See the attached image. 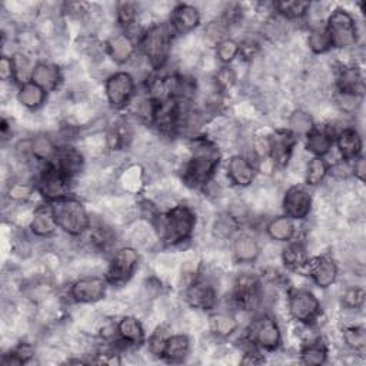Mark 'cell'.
I'll list each match as a JSON object with an SVG mask.
<instances>
[{
	"label": "cell",
	"mask_w": 366,
	"mask_h": 366,
	"mask_svg": "<svg viewBox=\"0 0 366 366\" xmlns=\"http://www.w3.org/2000/svg\"><path fill=\"white\" fill-rule=\"evenodd\" d=\"M308 249L302 242H294L288 245L282 252V261L286 268L299 270L308 265Z\"/></svg>",
	"instance_id": "cell-29"
},
{
	"label": "cell",
	"mask_w": 366,
	"mask_h": 366,
	"mask_svg": "<svg viewBox=\"0 0 366 366\" xmlns=\"http://www.w3.org/2000/svg\"><path fill=\"white\" fill-rule=\"evenodd\" d=\"M50 208L54 219H56L58 228L63 232L72 236H79L89 228V215L79 200L65 197L53 202Z\"/></svg>",
	"instance_id": "cell-2"
},
{
	"label": "cell",
	"mask_w": 366,
	"mask_h": 366,
	"mask_svg": "<svg viewBox=\"0 0 366 366\" xmlns=\"http://www.w3.org/2000/svg\"><path fill=\"white\" fill-rule=\"evenodd\" d=\"M0 76H2L3 82H9L14 76V69H13V59L12 56H2L0 59Z\"/></svg>",
	"instance_id": "cell-53"
},
{
	"label": "cell",
	"mask_w": 366,
	"mask_h": 366,
	"mask_svg": "<svg viewBox=\"0 0 366 366\" xmlns=\"http://www.w3.org/2000/svg\"><path fill=\"white\" fill-rule=\"evenodd\" d=\"M343 341L352 351H363L366 346V332L360 325L346 326L343 331Z\"/></svg>",
	"instance_id": "cell-42"
},
{
	"label": "cell",
	"mask_w": 366,
	"mask_h": 366,
	"mask_svg": "<svg viewBox=\"0 0 366 366\" xmlns=\"http://www.w3.org/2000/svg\"><path fill=\"white\" fill-rule=\"evenodd\" d=\"M358 102H360V98L359 96L349 95V94H342V92H339V95L336 98L338 107L341 109L342 112H345V114H352V112H355L358 105H359Z\"/></svg>",
	"instance_id": "cell-49"
},
{
	"label": "cell",
	"mask_w": 366,
	"mask_h": 366,
	"mask_svg": "<svg viewBox=\"0 0 366 366\" xmlns=\"http://www.w3.org/2000/svg\"><path fill=\"white\" fill-rule=\"evenodd\" d=\"M191 341L186 335H172L166 342L163 358L168 362H180L189 355Z\"/></svg>",
	"instance_id": "cell-27"
},
{
	"label": "cell",
	"mask_w": 366,
	"mask_h": 366,
	"mask_svg": "<svg viewBox=\"0 0 366 366\" xmlns=\"http://www.w3.org/2000/svg\"><path fill=\"white\" fill-rule=\"evenodd\" d=\"M69 180L70 177L59 172L56 168H53L49 163V166L39 177V192L43 197L56 202V200L66 197L69 192Z\"/></svg>",
	"instance_id": "cell-10"
},
{
	"label": "cell",
	"mask_w": 366,
	"mask_h": 366,
	"mask_svg": "<svg viewBox=\"0 0 366 366\" xmlns=\"http://www.w3.org/2000/svg\"><path fill=\"white\" fill-rule=\"evenodd\" d=\"M365 172H366V168H365V159L362 156H359L356 160H355V164L352 166V173L360 180L363 182L365 180Z\"/></svg>",
	"instance_id": "cell-56"
},
{
	"label": "cell",
	"mask_w": 366,
	"mask_h": 366,
	"mask_svg": "<svg viewBox=\"0 0 366 366\" xmlns=\"http://www.w3.org/2000/svg\"><path fill=\"white\" fill-rule=\"evenodd\" d=\"M153 222L164 244L177 245L191 237L196 225V215L189 206L177 205L166 213L156 216Z\"/></svg>",
	"instance_id": "cell-1"
},
{
	"label": "cell",
	"mask_w": 366,
	"mask_h": 366,
	"mask_svg": "<svg viewBox=\"0 0 366 366\" xmlns=\"http://www.w3.org/2000/svg\"><path fill=\"white\" fill-rule=\"evenodd\" d=\"M142 50L153 67H163L172 49V32L164 23L153 25L142 38Z\"/></svg>",
	"instance_id": "cell-3"
},
{
	"label": "cell",
	"mask_w": 366,
	"mask_h": 366,
	"mask_svg": "<svg viewBox=\"0 0 366 366\" xmlns=\"http://www.w3.org/2000/svg\"><path fill=\"white\" fill-rule=\"evenodd\" d=\"M107 102L115 109H122L131 102L135 94V79L127 72H118L109 76L105 83Z\"/></svg>",
	"instance_id": "cell-7"
},
{
	"label": "cell",
	"mask_w": 366,
	"mask_h": 366,
	"mask_svg": "<svg viewBox=\"0 0 366 366\" xmlns=\"http://www.w3.org/2000/svg\"><path fill=\"white\" fill-rule=\"evenodd\" d=\"M17 45H19L25 53H33L36 50H39L43 45V39L39 36V33L34 29H28L25 28L23 30L17 32L16 36Z\"/></svg>",
	"instance_id": "cell-41"
},
{
	"label": "cell",
	"mask_w": 366,
	"mask_h": 366,
	"mask_svg": "<svg viewBox=\"0 0 366 366\" xmlns=\"http://www.w3.org/2000/svg\"><path fill=\"white\" fill-rule=\"evenodd\" d=\"M118 334V326H115L114 323L111 322H106L103 323V326L100 327V336L105 339V341H111Z\"/></svg>",
	"instance_id": "cell-54"
},
{
	"label": "cell",
	"mask_w": 366,
	"mask_h": 366,
	"mask_svg": "<svg viewBox=\"0 0 366 366\" xmlns=\"http://www.w3.org/2000/svg\"><path fill=\"white\" fill-rule=\"evenodd\" d=\"M236 73L232 67H222L216 72V76H215V86L216 89L226 92L230 90L235 85H236Z\"/></svg>",
	"instance_id": "cell-48"
},
{
	"label": "cell",
	"mask_w": 366,
	"mask_h": 366,
	"mask_svg": "<svg viewBox=\"0 0 366 366\" xmlns=\"http://www.w3.org/2000/svg\"><path fill=\"white\" fill-rule=\"evenodd\" d=\"M219 158L193 155L183 173V182L191 188H202L211 182V177L217 168Z\"/></svg>",
	"instance_id": "cell-8"
},
{
	"label": "cell",
	"mask_w": 366,
	"mask_h": 366,
	"mask_svg": "<svg viewBox=\"0 0 366 366\" xmlns=\"http://www.w3.org/2000/svg\"><path fill=\"white\" fill-rule=\"evenodd\" d=\"M312 209V197L302 186H290L283 197V211L290 219H305Z\"/></svg>",
	"instance_id": "cell-12"
},
{
	"label": "cell",
	"mask_w": 366,
	"mask_h": 366,
	"mask_svg": "<svg viewBox=\"0 0 366 366\" xmlns=\"http://www.w3.org/2000/svg\"><path fill=\"white\" fill-rule=\"evenodd\" d=\"M50 164L67 177H73L80 173L83 168V156L80 151L72 148V146H61L52 158Z\"/></svg>",
	"instance_id": "cell-13"
},
{
	"label": "cell",
	"mask_w": 366,
	"mask_h": 366,
	"mask_svg": "<svg viewBox=\"0 0 366 366\" xmlns=\"http://www.w3.org/2000/svg\"><path fill=\"white\" fill-rule=\"evenodd\" d=\"M32 82L39 85L46 92L56 90L62 82V72L59 66L53 63H38L34 67Z\"/></svg>",
	"instance_id": "cell-21"
},
{
	"label": "cell",
	"mask_w": 366,
	"mask_h": 366,
	"mask_svg": "<svg viewBox=\"0 0 366 366\" xmlns=\"http://www.w3.org/2000/svg\"><path fill=\"white\" fill-rule=\"evenodd\" d=\"M106 281L100 277H86L72 285L70 295L80 303H95L105 298Z\"/></svg>",
	"instance_id": "cell-11"
},
{
	"label": "cell",
	"mask_w": 366,
	"mask_h": 366,
	"mask_svg": "<svg viewBox=\"0 0 366 366\" xmlns=\"http://www.w3.org/2000/svg\"><path fill=\"white\" fill-rule=\"evenodd\" d=\"M138 13H139V6L133 2H120L116 5L118 22L125 28H131L136 22Z\"/></svg>",
	"instance_id": "cell-46"
},
{
	"label": "cell",
	"mask_w": 366,
	"mask_h": 366,
	"mask_svg": "<svg viewBox=\"0 0 366 366\" xmlns=\"http://www.w3.org/2000/svg\"><path fill=\"white\" fill-rule=\"evenodd\" d=\"M250 341L256 342L266 351H273L281 345L282 335L278 323L270 316H261L250 325Z\"/></svg>",
	"instance_id": "cell-9"
},
{
	"label": "cell",
	"mask_w": 366,
	"mask_h": 366,
	"mask_svg": "<svg viewBox=\"0 0 366 366\" xmlns=\"http://www.w3.org/2000/svg\"><path fill=\"white\" fill-rule=\"evenodd\" d=\"M239 54V43L236 41L226 38L216 46V58L222 63H230Z\"/></svg>",
	"instance_id": "cell-47"
},
{
	"label": "cell",
	"mask_w": 366,
	"mask_h": 366,
	"mask_svg": "<svg viewBox=\"0 0 366 366\" xmlns=\"http://www.w3.org/2000/svg\"><path fill=\"white\" fill-rule=\"evenodd\" d=\"M58 224L56 219L53 216L52 208H41L38 211H34L32 221H30V230L33 235L39 237H46L50 236L54 230H56Z\"/></svg>",
	"instance_id": "cell-24"
},
{
	"label": "cell",
	"mask_w": 366,
	"mask_h": 366,
	"mask_svg": "<svg viewBox=\"0 0 366 366\" xmlns=\"http://www.w3.org/2000/svg\"><path fill=\"white\" fill-rule=\"evenodd\" d=\"M200 22V13L191 5H177L171 13V26L175 32L185 34L192 32Z\"/></svg>",
	"instance_id": "cell-16"
},
{
	"label": "cell",
	"mask_w": 366,
	"mask_h": 366,
	"mask_svg": "<svg viewBox=\"0 0 366 366\" xmlns=\"http://www.w3.org/2000/svg\"><path fill=\"white\" fill-rule=\"evenodd\" d=\"M289 132L294 136H308L314 131V119L308 112L298 109V111L292 112L289 119Z\"/></svg>",
	"instance_id": "cell-32"
},
{
	"label": "cell",
	"mask_w": 366,
	"mask_h": 366,
	"mask_svg": "<svg viewBox=\"0 0 366 366\" xmlns=\"http://www.w3.org/2000/svg\"><path fill=\"white\" fill-rule=\"evenodd\" d=\"M169 329L166 326H158L149 338V352L156 358H163L164 347L169 339Z\"/></svg>",
	"instance_id": "cell-43"
},
{
	"label": "cell",
	"mask_w": 366,
	"mask_h": 366,
	"mask_svg": "<svg viewBox=\"0 0 366 366\" xmlns=\"http://www.w3.org/2000/svg\"><path fill=\"white\" fill-rule=\"evenodd\" d=\"M297 139L289 131H278L270 136V159L274 164L285 166L294 153Z\"/></svg>",
	"instance_id": "cell-14"
},
{
	"label": "cell",
	"mask_w": 366,
	"mask_h": 366,
	"mask_svg": "<svg viewBox=\"0 0 366 366\" xmlns=\"http://www.w3.org/2000/svg\"><path fill=\"white\" fill-rule=\"evenodd\" d=\"M327 175V164L322 158H314L306 163L305 179L310 186H318Z\"/></svg>",
	"instance_id": "cell-36"
},
{
	"label": "cell",
	"mask_w": 366,
	"mask_h": 366,
	"mask_svg": "<svg viewBox=\"0 0 366 366\" xmlns=\"http://www.w3.org/2000/svg\"><path fill=\"white\" fill-rule=\"evenodd\" d=\"M188 302L195 309L211 310L216 305L215 286L206 281H195L188 289Z\"/></svg>",
	"instance_id": "cell-15"
},
{
	"label": "cell",
	"mask_w": 366,
	"mask_h": 366,
	"mask_svg": "<svg viewBox=\"0 0 366 366\" xmlns=\"http://www.w3.org/2000/svg\"><path fill=\"white\" fill-rule=\"evenodd\" d=\"M326 30L331 36L334 47L347 49L356 45L358 42V28L355 19L343 9L335 10L329 16Z\"/></svg>",
	"instance_id": "cell-4"
},
{
	"label": "cell",
	"mask_w": 366,
	"mask_h": 366,
	"mask_svg": "<svg viewBox=\"0 0 366 366\" xmlns=\"http://www.w3.org/2000/svg\"><path fill=\"white\" fill-rule=\"evenodd\" d=\"M338 87L342 94H349L362 98L365 85L360 70L356 66L343 67L338 76Z\"/></svg>",
	"instance_id": "cell-22"
},
{
	"label": "cell",
	"mask_w": 366,
	"mask_h": 366,
	"mask_svg": "<svg viewBox=\"0 0 366 366\" xmlns=\"http://www.w3.org/2000/svg\"><path fill=\"white\" fill-rule=\"evenodd\" d=\"M139 255L133 248H122L116 250L109 262L106 270V281L112 285H123L132 278L138 268Z\"/></svg>",
	"instance_id": "cell-5"
},
{
	"label": "cell",
	"mask_w": 366,
	"mask_h": 366,
	"mask_svg": "<svg viewBox=\"0 0 366 366\" xmlns=\"http://www.w3.org/2000/svg\"><path fill=\"white\" fill-rule=\"evenodd\" d=\"M289 314L295 321L309 325L319 316L321 303L310 290L295 289L289 295Z\"/></svg>",
	"instance_id": "cell-6"
},
{
	"label": "cell",
	"mask_w": 366,
	"mask_h": 366,
	"mask_svg": "<svg viewBox=\"0 0 366 366\" xmlns=\"http://www.w3.org/2000/svg\"><path fill=\"white\" fill-rule=\"evenodd\" d=\"M362 138L356 129L345 127L338 133V148L343 160H356L362 153Z\"/></svg>",
	"instance_id": "cell-20"
},
{
	"label": "cell",
	"mask_w": 366,
	"mask_h": 366,
	"mask_svg": "<svg viewBox=\"0 0 366 366\" xmlns=\"http://www.w3.org/2000/svg\"><path fill=\"white\" fill-rule=\"evenodd\" d=\"M326 358H327L326 346L315 342H309V345L303 347V351L301 354L302 363L308 366L323 365L326 362Z\"/></svg>",
	"instance_id": "cell-38"
},
{
	"label": "cell",
	"mask_w": 366,
	"mask_h": 366,
	"mask_svg": "<svg viewBox=\"0 0 366 366\" xmlns=\"http://www.w3.org/2000/svg\"><path fill=\"white\" fill-rule=\"evenodd\" d=\"M12 59H13V69H14L13 80L19 82L22 85L32 82V76H33L36 65L29 58V54L25 52H17L13 54Z\"/></svg>",
	"instance_id": "cell-30"
},
{
	"label": "cell",
	"mask_w": 366,
	"mask_h": 366,
	"mask_svg": "<svg viewBox=\"0 0 366 366\" xmlns=\"http://www.w3.org/2000/svg\"><path fill=\"white\" fill-rule=\"evenodd\" d=\"M308 46L316 54L325 53L332 47L331 36H329L326 28H315L308 36Z\"/></svg>",
	"instance_id": "cell-39"
},
{
	"label": "cell",
	"mask_w": 366,
	"mask_h": 366,
	"mask_svg": "<svg viewBox=\"0 0 366 366\" xmlns=\"http://www.w3.org/2000/svg\"><path fill=\"white\" fill-rule=\"evenodd\" d=\"M266 232L270 239L277 242H288L294 237L297 228L294 224V219L285 216H277L266 226Z\"/></svg>",
	"instance_id": "cell-25"
},
{
	"label": "cell",
	"mask_w": 366,
	"mask_h": 366,
	"mask_svg": "<svg viewBox=\"0 0 366 366\" xmlns=\"http://www.w3.org/2000/svg\"><path fill=\"white\" fill-rule=\"evenodd\" d=\"M263 356L259 354V352H256V351H249L245 354V356L242 358L241 363L242 365H261L263 363Z\"/></svg>",
	"instance_id": "cell-55"
},
{
	"label": "cell",
	"mask_w": 366,
	"mask_h": 366,
	"mask_svg": "<svg viewBox=\"0 0 366 366\" xmlns=\"http://www.w3.org/2000/svg\"><path fill=\"white\" fill-rule=\"evenodd\" d=\"M17 100L28 109H38L46 100V90L33 82L25 83L17 94Z\"/></svg>",
	"instance_id": "cell-28"
},
{
	"label": "cell",
	"mask_w": 366,
	"mask_h": 366,
	"mask_svg": "<svg viewBox=\"0 0 366 366\" xmlns=\"http://www.w3.org/2000/svg\"><path fill=\"white\" fill-rule=\"evenodd\" d=\"M237 229V221L228 212L219 215L212 226V233L219 241H226L236 232Z\"/></svg>",
	"instance_id": "cell-35"
},
{
	"label": "cell",
	"mask_w": 366,
	"mask_h": 366,
	"mask_svg": "<svg viewBox=\"0 0 366 366\" xmlns=\"http://www.w3.org/2000/svg\"><path fill=\"white\" fill-rule=\"evenodd\" d=\"M327 173H331L336 179H346L352 173V166L347 163V160H341L334 163V166L327 168Z\"/></svg>",
	"instance_id": "cell-52"
},
{
	"label": "cell",
	"mask_w": 366,
	"mask_h": 366,
	"mask_svg": "<svg viewBox=\"0 0 366 366\" xmlns=\"http://www.w3.org/2000/svg\"><path fill=\"white\" fill-rule=\"evenodd\" d=\"M229 28L224 21L209 22L204 30V42L209 47H216L222 41L226 39Z\"/></svg>",
	"instance_id": "cell-37"
},
{
	"label": "cell",
	"mask_w": 366,
	"mask_h": 366,
	"mask_svg": "<svg viewBox=\"0 0 366 366\" xmlns=\"http://www.w3.org/2000/svg\"><path fill=\"white\" fill-rule=\"evenodd\" d=\"M309 273L318 288L326 289L331 288L336 282L338 266L332 259L322 256V258H318L312 265H310Z\"/></svg>",
	"instance_id": "cell-17"
},
{
	"label": "cell",
	"mask_w": 366,
	"mask_h": 366,
	"mask_svg": "<svg viewBox=\"0 0 366 366\" xmlns=\"http://www.w3.org/2000/svg\"><path fill=\"white\" fill-rule=\"evenodd\" d=\"M106 46H107L109 56L112 58L115 63H119V65L129 62L135 53V43L132 38L123 33L114 34L112 38L107 41Z\"/></svg>",
	"instance_id": "cell-19"
},
{
	"label": "cell",
	"mask_w": 366,
	"mask_h": 366,
	"mask_svg": "<svg viewBox=\"0 0 366 366\" xmlns=\"http://www.w3.org/2000/svg\"><path fill=\"white\" fill-rule=\"evenodd\" d=\"M259 50H261L259 43L253 39H246L239 45V53L242 54L244 59H248V61H255L256 58H258Z\"/></svg>",
	"instance_id": "cell-51"
},
{
	"label": "cell",
	"mask_w": 366,
	"mask_h": 366,
	"mask_svg": "<svg viewBox=\"0 0 366 366\" xmlns=\"http://www.w3.org/2000/svg\"><path fill=\"white\" fill-rule=\"evenodd\" d=\"M228 176L235 185L246 188L255 180V169L245 156L236 155L228 163Z\"/></svg>",
	"instance_id": "cell-18"
},
{
	"label": "cell",
	"mask_w": 366,
	"mask_h": 366,
	"mask_svg": "<svg viewBox=\"0 0 366 366\" xmlns=\"http://www.w3.org/2000/svg\"><path fill=\"white\" fill-rule=\"evenodd\" d=\"M58 151V146L54 140L45 133H41L32 139V153L33 158L39 160H52Z\"/></svg>",
	"instance_id": "cell-34"
},
{
	"label": "cell",
	"mask_w": 366,
	"mask_h": 366,
	"mask_svg": "<svg viewBox=\"0 0 366 366\" xmlns=\"http://www.w3.org/2000/svg\"><path fill=\"white\" fill-rule=\"evenodd\" d=\"M118 334L131 345H142L144 341V329L135 316H123L118 323Z\"/></svg>",
	"instance_id": "cell-26"
},
{
	"label": "cell",
	"mask_w": 366,
	"mask_h": 366,
	"mask_svg": "<svg viewBox=\"0 0 366 366\" xmlns=\"http://www.w3.org/2000/svg\"><path fill=\"white\" fill-rule=\"evenodd\" d=\"M252 152L259 159L270 156V136H256L252 142Z\"/></svg>",
	"instance_id": "cell-50"
},
{
	"label": "cell",
	"mask_w": 366,
	"mask_h": 366,
	"mask_svg": "<svg viewBox=\"0 0 366 366\" xmlns=\"http://www.w3.org/2000/svg\"><path fill=\"white\" fill-rule=\"evenodd\" d=\"M237 326H239V323H237L236 318H233L232 315L229 314H225V312H219V314H215L213 316H211L209 319V327L211 331L217 335V336H222V338H226V336H230Z\"/></svg>",
	"instance_id": "cell-33"
},
{
	"label": "cell",
	"mask_w": 366,
	"mask_h": 366,
	"mask_svg": "<svg viewBox=\"0 0 366 366\" xmlns=\"http://www.w3.org/2000/svg\"><path fill=\"white\" fill-rule=\"evenodd\" d=\"M33 195V186L26 182H13L8 188V197L14 204H26Z\"/></svg>",
	"instance_id": "cell-45"
},
{
	"label": "cell",
	"mask_w": 366,
	"mask_h": 366,
	"mask_svg": "<svg viewBox=\"0 0 366 366\" xmlns=\"http://www.w3.org/2000/svg\"><path fill=\"white\" fill-rule=\"evenodd\" d=\"M273 8L277 9L282 16L288 17V19H301V17L309 13L310 3L295 0V2H278L273 5Z\"/></svg>",
	"instance_id": "cell-40"
},
{
	"label": "cell",
	"mask_w": 366,
	"mask_h": 366,
	"mask_svg": "<svg viewBox=\"0 0 366 366\" xmlns=\"http://www.w3.org/2000/svg\"><path fill=\"white\" fill-rule=\"evenodd\" d=\"M306 140V149L316 158H322L329 153L334 146V138L327 132L312 131L308 136Z\"/></svg>",
	"instance_id": "cell-31"
},
{
	"label": "cell",
	"mask_w": 366,
	"mask_h": 366,
	"mask_svg": "<svg viewBox=\"0 0 366 366\" xmlns=\"http://www.w3.org/2000/svg\"><path fill=\"white\" fill-rule=\"evenodd\" d=\"M232 250H233L236 261L242 262V263L255 262L261 255V246L258 241L249 235H242L239 237H236Z\"/></svg>",
	"instance_id": "cell-23"
},
{
	"label": "cell",
	"mask_w": 366,
	"mask_h": 366,
	"mask_svg": "<svg viewBox=\"0 0 366 366\" xmlns=\"http://www.w3.org/2000/svg\"><path fill=\"white\" fill-rule=\"evenodd\" d=\"M365 289L362 286L347 288L342 295V305L346 310H359L365 303Z\"/></svg>",
	"instance_id": "cell-44"
}]
</instances>
